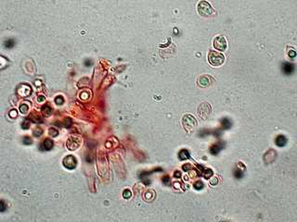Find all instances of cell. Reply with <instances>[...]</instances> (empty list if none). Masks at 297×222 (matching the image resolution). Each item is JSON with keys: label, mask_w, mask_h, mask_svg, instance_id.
<instances>
[{"label": "cell", "mask_w": 297, "mask_h": 222, "mask_svg": "<svg viewBox=\"0 0 297 222\" xmlns=\"http://www.w3.org/2000/svg\"><path fill=\"white\" fill-rule=\"evenodd\" d=\"M197 10L198 13L202 16V17H205V18H209V17H213L216 15V10L215 8L212 6V5L207 2L206 0H201L198 3L197 6Z\"/></svg>", "instance_id": "cell-1"}, {"label": "cell", "mask_w": 297, "mask_h": 222, "mask_svg": "<svg viewBox=\"0 0 297 222\" xmlns=\"http://www.w3.org/2000/svg\"><path fill=\"white\" fill-rule=\"evenodd\" d=\"M208 61L214 67H219L225 62V56L217 51L211 50L208 54Z\"/></svg>", "instance_id": "cell-2"}, {"label": "cell", "mask_w": 297, "mask_h": 222, "mask_svg": "<svg viewBox=\"0 0 297 222\" xmlns=\"http://www.w3.org/2000/svg\"><path fill=\"white\" fill-rule=\"evenodd\" d=\"M182 124L184 126V129L188 132H190L194 130V128L197 126V120L196 119L190 114H187L183 117L182 119Z\"/></svg>", "instance_id": "cell-3"}, {"label": "cell", "mask_w": 297, "mask_h": 222, "mask_svg": "<svg viewBox=\"0 0 297 222\" xmlns=\"http://www.w3.org/2000/svg\"><path fill=\"white\" fill-rule=\"evenodd\" d=\"M214 46L220 52H224L228 48V42L222 35H217L214 39Z\"/></svg>", "instance_id": "cell-4"}, {"label": "cell", "mask_w": 297, "mask_h": 222, "mask_svg": "<svg viewBox=\"0 0 297 222\" xmlns=\"http://www.w3.org/2000/svg\"><path fill=\"white\" fill-rule=\"evenodd\" d=\"M214 82V78L208 74H203L201 75L198 78V85L202 88H207L209 87Z\"/></svg>", "instance_id": "cell-5"}, {"label": "cell", "mask_w": 297, "mask_h": 222, "mask_svg": "<svg viewBox=\"0 0 297 222\" xmlns=\"http://www.w3.org/2000/svg\"><path fill=\"white\" fill-rule=\"evenodd\" d=\"M211 107L208 103H203L198 107V114L203 119H206L211 114Z\"/></svg>", "instance_id": "cell-6"}, {"label": "cell", "mask_w": 297, "mask_h": 222, "mask_svg": "<svg viewBox=\"0 0 297 222\" xmlns=\"http://www.w3.org/2000/svg\"><path fill=\"white\" fill-rule=\"evenodd\" d=\"M62 163H63L64 168H66L67 170H74V169L76 168V166H77V160H76V158H75L73 156H71V155L65 157L63 158Z\"/></svg>", "instance_id": "cell-7"}, {"label": "cell", "mask_w": 297, "mask_h": 222, "mask_svg": "<svg viewBox=\"0 0 297 222\" xmlns=\"http://www.w3.org/2000/svg\"><path fill=\"white\" fill-rule=\"evenodd\" d=\"M81 139L76 136H71L69 137L67 141V147L69 150H76L81 145Z\"/></svg>", "instance_id": "cell-8"}, {"label": "cell", "mask_w": 297, "mask_h": 222, "mask_svg": "<svg viewBox=\"0 0 297 222\" xmlns=\"http://www.w3.org/2000/svg\"><path fill=\"white\" fill-rule=\"evenodd\" d=\"M178 157H179V159H180V160H185V159L190 158V153H189L187 150L183 149V150H181V151L179 152Z\"/></svg>", "instance_id": "cell-9"}, {"label": "cell", "mask_w": 297, "mask_h": 222, "mask_svg": "<svg viewBox=\"0 0 297 222\" xmlns=\"http://www.w3.org/2000/svg\"><path fill=\"white\" fill-rule=\"evenodd\" d=\"M43 145L46 150H50L53 147V142L49 139H46L43 143Z\"/></svg>", "instance_id": "cell-10"}, {"label": "cell", "mask_w": 297, "mask_h": 222, "mask_svg": "<svg viewBox=\"0 0 297 222\" xmlns=\"http://www.w3.org/2000/svg\"><path fill=\"white\" fill-rule=\"evenodd\" d=\"M43 112H44V114H45V116L46 117H49L51 114H52V109H51V107H49V106H45V107H43Z\"/></svg>", "instance_id": "cell-11"}, {"label": "cell", "mask_w": 297, "mask_h": 222, "mask_svg": "<svg viewBox=\"0 0 297 222\" xmlns=\"http://www.w3.org/2000/svg\"><path fill=\"white\" fill-rule=\"evenodd\" d=\"M28 109H29V107H28V105H26V104H22V105L20 106V111L22 114H26L27 111H28Z\"/></svg>", "instance_id": "cell-12"}, {"label": "cell", "mask_w": 297, "mask_h": 222, "mask_svg": "<svg viewBox=\"0 0 297 222\" xmlns=\"http://www.w3.org/2000/svg\"><path fill=\"white\" fill-rule=\"evenodd\" d=\"M222 125H223V127H224V128L229 129V128H230L231 123H230V121H229V119H224L222 120Z\"/></svg>", "instance_id": "cell-13"}, {"label": "cell", "mask_w": 297, "mask_h": 222, "mask_svg": "<svg viewBox=\"0 0 297 222\" xmlns=\"http://www.w3.org/2000/svg\"><path fill=\"white\" fill-rule=\"evenodd\" d=\"M131 195H132V193H131V191H130V190H128V189H125V190L124 191V193H123V197H124V198H125V199L130 198V197H131Z\"/></svg>", "instance_id": "cell-14"}, {"label": "cell", "mask_w": 297, "mask_h": 222, "mask_svg": "<svg viewBox=\"0 0 297 222\" xmlns=\"http://www.w3.org/2000/svg\"><path fill=\"white\" fill-rule=\"evenodd\" d=\"M220 147L218 146V145H213L212 146V148H211V153L213 154V155H216L219 151H220Z\"/></svg>", "instance_id": "cell-15"}, {"label": "cell", "mask_w": 297, "mask_h": 222, "mask_svg": "<svg viewBox=\"0 0 297 222\" xmlns=\"http://www.w3.org/2000/svg\"><path fill=\"white\" fill-rule=\"evenodd\" d=\"M193 186H194V188H195L196 190H201V189L203 188V183L202 182H197L194 183Z\"/></svg>", "instance_id": "cell-16"}, {"label": "cell", "mask_w": 297, "mask_h": 222, "mask_svg": "<svg viewBox=\"0 0 297 222\" xmlns=\"http://www.w3.org/2000/svg\"><path fill=\"white\" fill-rule=\"evenodd\" d=\"M55 102H56V104H58V105H62L63 102H64V99H63L62 96H57L56 99H55Z\"/></svg>", "instance_id": "cell-17"}, {"label": "cell", "mask_w": 297, "mask_h": 222, "mask_svg": "<svg viewBox=\"0 0 297 222\" xmlns=\"http://www.w3.org/2000/svg\"><path fill=\"white\" fill-rule=\"evenodd\" d=\"M48 132H49V134H50L51 136H57L58 133H59V132H58L56 129H54V128H50L49 131H48Z\"/></svg>", "instance_id": "cell-18"}, {"label": "cell", "mask_w": 297, "mask_h": 222, "mask_svg": "<svg viewBox=\"0 0 297 222\" xmlns=\"http://www.w3.org/2000/svg\"><path fill=\"white\" fill-rule=\"evenodd\" d=\"M277 144L279 145H283L284 144H285V139L282 137V136H281V137H279L278 139H277Z\"/></svg>", "instance_id": "cell-19"}, {"label": "cell", "mask_w": 297, "mask_h": 222, "mask_svg": "<svg viewBox=\"0 0 297 222\" xmlns=\"http://www.w3.org/2000/svg\"><path fill=\"white\" fill-rule=\"evenodd\" d=\"M22 125V128L23 129H28L29 128V125H30V121H29V119H25L24 121H23V123L21 124Z\"/></svg>", "instance_id": "cell-20"}, {"label": "cell", "mask_w": 297, "mask_h": 222, "mask_svg": "<svg viewBox=\"0 0 297 222\" xmlns=\"http://www.w3.org/2000/svg\"><path fill=\"white\" fill-rule=\"evenodd\" d=\"M41 134H42V130H41V129H39V128H38L37 130H35V131L33 132V135H34V136H37V137H39V136H40Z\"/></svg>", "instance_id": "cell-21"}, {"label": "cell", "mask_w": 297, "mask_h": 222, "mask_svg": "<svg viewBox=\"0 0 297 222\" xmlns=\"http://www.w3.org/2000/svg\"><path fill=\"white\" fill-rule=\"evenodd\" d=\"M23 143H24L25 145H31V144H32V139H31L30 137H24Z\"/></svg>", "instance_id": "cell-22"}, {"label": "cell", "mask_w": 297, "mask_h": 222, "mask_svg": "<svg viewBox=\"0 0 297 222\" xmlns=\"http://www.w3.org/2000/svg\"><path fill=\"white\" fill-rule=\"evenodd\" d=\"M235 176H236V178L241 179V178L242 177V172L240 170H236V172H235Z\"/></svg>", "instance_id": "cell-23"}, {"label": "cell", "mask_w": 297, "mask_h": 222, "mask_svg": "<svg viewBox=\"0 0 297 222\" xmlns=\"http://www.w3.org/2000/svg\"><path fill=\"white\" fill-rule=\"evenodd\" d=\"M6 47H12L13 46V42L11 40H9L8 42H6Z\"/></svg>", "instance_id": "cell-24"}, {"label": "cell", "mask_w": 297, "mask_h": 222, "mask_svg": "<svg viewBox=\"0 0 297 222\" xmlns=\"http://www.w3.org/2000/svg\"><path fill=\"white\" fill-rule=\"evenodd\" d=\"M9 116H10L11 118H15V117L17 116V112H16V110H12V111L9 113Z\"/></svg>", "instance_id": "cell-25"}, {"label": "cell", "mask_w": 297, "mask_h": 222, "mask_svg": "<svg viewBox=\"0 0 297 222\" xmlns=\"http://www.w3.org/2000/svg\"><path fill=\"white\" fill-rule=\"evenodd\" d=\"M190 168V165H189V164L183 166V170H185V171H188V170H189Z\"/></svg>", "instance_id": "cell-26"}, {"label": "cell", "mask_w": 297, "mask_h": 222, "mask_svg": "<svg viewBox=\"0 0 297 222\" xmlns=\"http://www.w3.org/2000/svg\"><path fill=\"white\" fill-rule=\"evenodd\" d=\"M163 182H164V183H166L167 182H169V177H164V179L163 180Z\"/></svg>", "instance_id": "cell-27"}, {"label": "cell", "mask_w": 297, "mask_h": 222, "mask_svg": "<svg viewBox=\"0 0 297 222\" xmlns=\"http://www.w3.org/2000/svg\"><path fill=\"white\" fill-rule=\"evenodd\" d=\"M41 96H42V95H40V97H38V99H37L38 102H42L43 100H45V97H41Z\"/></svg>", "instance_id": "cell-28"}, {"label": "cell", "mask_w": 297, "mask_h": 222, "mask_svg": "<svg viewBox=\"0 0 297 222\" xmlns=\"http://www.w3.org/2000/svg\"><path fill=\"white\" fill-rule=\"evenodd\" d=\"M1 207H2V208H1V211L3 212V211L5 210V207H4V202H3V201L1 202Z\"/></svg>", "instance_id": "cell-29"}, {"label": "cell", "mask_w": 297, "mask_h": 222, "mask_svg": "<svg viewBox=\"0 0 297 222\" xmlns=\"http://www.w3.org/2000/svg\"><path fill=\"white\" fill-rule=\"evenodd\" d=\"M180 172H178V171H177L176 173H175V177H180Z\"/></svg>", "instance_id": "cell-30"}]
</instances>
